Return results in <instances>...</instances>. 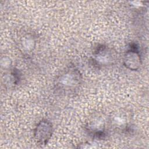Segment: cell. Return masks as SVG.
I'll list each match as a JSON object with an SVG mask.
<instances>
[{"instance_id": "obj_3", "label": "cell", "mask_w": 149, "mask_h": 149, "mask_svg": "<svg viewBox=\"0 0 149 149\" xmlns=\"http://www.w3.org/2000/svg\"><path fill=\"white\" fill-rule=\"evenodd\" d=\"M124 62L125 66L130 69L136 70L140 66V58L136 52L130 51L126 53Z\"/></svg>"}, {"instance_id": "obj_2", "label": "cell", "mask_w": 149, "mask_h": 149, "mask_svg": "<svg viewBox=\"0 0 149 149\" xmlns=\"http://www.w3.org/2000/svg\"><path fill=\"white\" fill-rule=\"evenodd\" d=\"M52 131V126L47 122H41L36 127L35 136L41 144H45L49 140Z\"/></svg>"}, {"instance_id": "obj_1", "label": "cell", "mask_w": 149, "mask_h": 149, "mask_svg": "<svg viewBox=\"0 0 149 149\" xmlns=\"http://www.w3.org/2000/svg\"><path fill=\"white\" fill-rule=\"evenodd\" d=\"M80 81L79 72L74 69H69L60 75L58 86L62 90H72L79 86Z\"/></svg>"}, {"instance_id": "obj_5", "label": "cell", "mask_w": 149, "mask_h": 149, "mask_svg": "<svg viewBox=\"0 0 149 149\" xmlns=\"http://www.w3.org/2000/svg\"><path fill=\"white\" fill-rule=\"evenodd\" d=\"M127 122L126 115L122 112L116 113L112 119V123L118 128H122L125 126Z\"/></svg>"}, {"instance_id": "obj_4", "label": "cell", "mask_w": 149, "mask_h": 149, "mask_svg": "<svg viewBox=\"0 0 149 149\" xmlns=\"http://www.w3.org/2000/svg\"><path fill=\"white\" fill-rule=\"evenodd\" d=\"M112 51L108 48L100 50L95 55V60L101 65H108L111 63L114 59Z\"/></svg>"}]
</instances>
